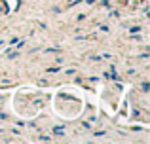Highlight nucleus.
<instances>
[{"label": "nucleus", "mask_w": 150, "mask_h": 144, "mask_svg": "<svg viewBox=\"0 0 150 144\" xmlns=\"http://www.w3.org/2000/svg\"><path fill=\"white\" fill-rule=\"evenodd\" d=\"M99 29L103 30V32H108V27H106V25H101V27H99Z\"/></svg>", "instance_id": "3"}, {"label": "nucleus", "mask_w": 150, "mask_h": 144, "mask_svg": "<svg viewBox=\"0 0 150 144\" xmlns=\"http://www.w3.org/2000/svg\"><path fill=\"white\" fill-rule=\"evenodd\" d=\"M86 2H88V4H95V0H86Z\"/></svg>", "instance_id": "4"}, {"label": "nucleus", "mask_w": 150, "mask_h": 144, "mask_svg": "<svg viewBox=\"0 0 150 144\" xmlns=\"http://www.w3.org/2000/svg\"><path fill=\"white\" fill-rule=\"evenodd\" d=\"M129 32L131 34H135V32H141V27L137 25V27H131V29H129Z\"/></svg>", "instance_id": "1"}, {"label": "nucleus", "mask_w": 150, "mask_h": 144, "mask_svg": "<svg viewBox=\"0 0 150 144\" xmlns=\"http://www.w3.org/2000/svg\"><path fill=\"white\" fill-rule=\"evenodd\" d=\"M53 133H55V135H59V137H63V135H65V131H63V129H59V127H55V129H53Z\"/></svg>", "instance_id": "2"}]
</instances>
